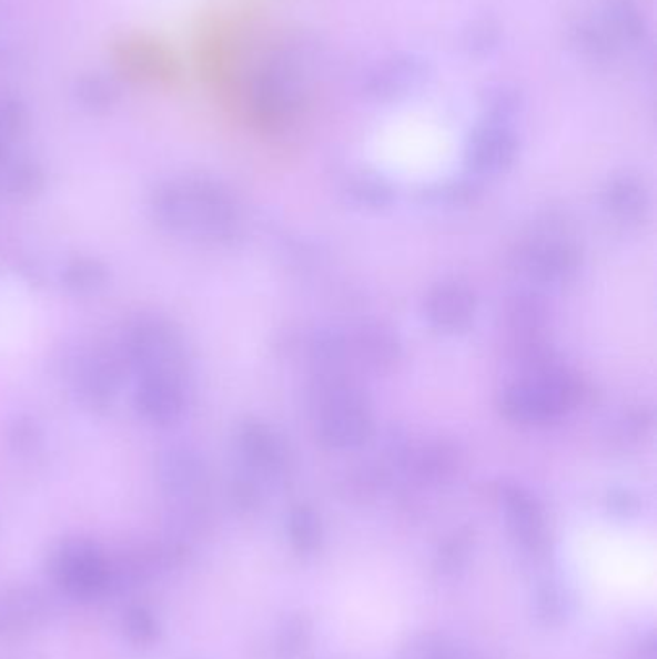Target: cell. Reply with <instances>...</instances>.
Segmentation results:
<instances>
[{"label": "cell", "mask_w": 657, "mask_h": 659, "mask_svg": "<svg viewBox=\"0 0 657 659\" xmlns=\"http://www.w3.org/2000/svg\"><path fill=\"white\" fill-rule=\"evenodd\" d=\"M120 64L138 80H162L172 72L169 54L161 47L145 41L125 43L120 52Z\"/></svg>", "instance_id": "13"}, {"label": "cell", "mask_w": 657, "mask_h": 659, "mask_svg": "<svg viewBox=\"0 0 657 659\" xmlns=\"http://www.w3.org/2000/svg\"><path fill=\"white\" fill-rule=\"evenodd\" d=\"M290 528H292L293 543L297 544V548L313 549L316 546L319 525L309 509H297L293 513Z\"/></svg>", "instance_id": "26"}, {"label": "cell", "mask_w": 657, "mask_h": 659, "mask_svg": "<svg viewBox=\"0 0 657 659\" xmlns=\"http://www.w3.org/2000/svg\"><path fill=\"white\" fill-rule=\"evenodd\" d=\"M371 434V418L355 389L334 384L324 399L321 436L330 447H355Z\"/></svg>", "instance_id": "5"}, {"label": "cell", "mask_w": 657, "mask_h": 659, "mask_svg": "<svg viewBox=\"0 0 657 659\" xmlns=\"http://www.w3.org/2000/svg\"><path fill=\"white\" fill-rule=\"evenodd\" d=\"M484 109L489 114V122L505 125L507 120L519 114V110L523 109V99L517 89L496 85L484 93Z\"/></svg>", "instance_id": "20"}, {"label": "cell", "mask_w": 657, "mask_h": 659, "mask_svg": "<svg viewBox=\"0 0 657 659\" xmlns=\"http://www.w3.org/2000/svg\"><path fill=\"white\" fill-rule=\"evenodd\" d=\"M135 407L146 423L170 426L188 409V382L183 373H153L139 376Z\"/></svg>", "instance_id": "6"}, {"label": "cell", "mask_w": 657, "mask_h": 659, "mask_svg": "<svg viewBox=\"0 0 657 659\" xmlns=\"http://www.w3.org/2000/svg\"><path fill=\"white\" fill-rule=\"evenodd\" d=\"M107 278H109V272L103 264L91 261V258L73 261L72 264H68L67 271L62 274L68 290L75 293L97 292L99 287L104 286Z\"/></svg>", "instance_id": "18"}, {"label": "cell", "mask_w": 657, "mask_h": 659, "mask_svg": "<svg viewBox=\"0 0 657 659\" xmlns=\"http://www.w3.org/2000/svg\"><path fill=\"white\" fill-rule=\"evenodd\" d=\"M570 41L578 54H583L586 59L606 60L611 57V43L607 39L606 31L599 30L594 23H577L570 31Z\"/></svg>", "instance_id": "19"}, {"label": "cell", "mask_w": 657, "mask_h": 659, "mask_svg": "<svg viewBox=\"0 0 657 659\" xmlns=\"http://www.w3.org/2000/svg\"><path fill=\"white\" fill-rule=\"evenodd\" d=\"M567 604H569V600L565 598V594L555 586H552V588L548 586L540 594V611L549 619H563V616L567 614Z\"/></svg>", "instance_id": "28"}, {"label": "cell", "mask_w": 657, "mask_h": 659, "mask_svg": "<svg viewBox=\"0 0 657 659\" xmlns=\"http://www.w3.org/2000/svg\"><path fill=\"white\" fill-rule=\"evenodd\" d=\"M517 154V140L504 124H488L478 128L468 141V166L478 174H499L512 166Z\"/></svg>", "instance_id": "8"}, {"label": "cell", "mask_w": 657, "mask_h": 659, "mask_svg": "<svg viewBox=\"0 0 657 659\" xmlns=\"http://www.w3.org/2000/svg\"><path fill=\"white\" fill-rule=\"evenodd\" d=\"M118 382L120 368L117 361L104 353H93L78 366L75 392L89 409H107L117 396Z\"/></svg>", "instance_id": "9"}, {"label": "cell", "mask_w": 657, "mask_h": 659, "mask_svg": "<svg viewBox=\"0 0 657 659\" xmlns=\"http://www.w3.org/2000/svg\"><path fill=\"white\" fill-rule=\"evenodd\" d=\"M125 359L141 374L183 373L182 339L162 318H143L133 324L124 345Z\"/></svg>", "instance_id": "3"}, {"label": "cell", "mask_w": 657, "mask_h": 659, "mask_svg": "<svg viewBox=\"0 0 657 659\" xmlns=\"http://www.w3.org/2000/svg\"><path fill=\"white\" fill-rule=\"evenodd\" d=\"M428 318L436 328L459 330L471 321L473 311H475V301L467 287L442 286L432 293L428 300Z\"/></svg>", "instance_id": "12"}, {"label": "cell", "mask_w": 657, "mask_h": 659, "mask_svg": "<svg viewBox=\"0 0 657 659\" xmlns=\"http://www.w3.org/2000/svg\"><path fill=\"white\" fill-rule=\"evenodd\" d=\"M361 349L366 355L368 363L374 366L384 365V363H392L395 355V342L394 337L386 334L384 330H373V332H366L363 334L361 339Z\"/></svg>", "instance_id": "25"}, {"label": "cell", "mask_w": 657, "mask_h": 659, "mask_svg": "<svg viewBox=\"0 0 657 659\" xmlns=\"http://www.w3.org/2000/svg\"><path fill=\"white\" fill-rule=\"evenodd\" d=\"M78 99L89 110H107L117 103L118 88L103 75H85L78 81Z\"/></svg>", "instance_id": "21"}, {"label": "cell", "mask_w": 657, "mask_h": 659, "mask_svg": "<svg viewBox=\"0 0 657 659\" xmlns=\"http://www.w3.org/2000/svg\"><path fill=\"white\" fill-rule=\"evenodd\" d=\"M161 483L174 496H191L205 480L203 463L190 447L174 446L159 457Z\"/></svg>", "instance_id": "10"}, {"label": "cell", "mask_w": 657, "mask_h": 659, "mask_svg": "<svg viewBox=\"0 0 657 659\" xmlns=\"http://www.w3.org/2000/svg\"><path fill=\"white\" fill-rule=\"evenodd\" d=\"M606 20L609 30L625 43H644L648 26L635 0H607Z\"/></svg>", "instance_id": "15"}, {"label": "cell", "mask_w": 657, "mask_h": 659, "mask_svg": "<svg viewBox=\"0 0 657 659\" xmlns=\"http://www.w3.org/2000/svg\"><path fill=\"white\" fill-rule=\"evenodd\" d=\"M26 125V109L14 97H0V143L8 145Z\"/></svg>", "instance_id": "24"}, {"label": "cell", "mask_w": 657, "mask_h": 659, "mask_svg": "<svg viewBox=\"0 0 657 659\" xmlns=\"http://www.w3.org/2000/svg\"><path fill=\"white\" fill-rule=\"evenodd\" d=\"M530 272L546 282L565 280L575 271V255L557 245H544L540 250L533 251L528 258Z\"/></svg>", "instance_id": "16"}, {"label": "cell", "mask_w": 657, "mask_h": 659, "mask_svg": "<svg viewBox=\"0 0 657 659\" xmlns=\"http://www.w3.org/2000/svg\"><path fill=\"white\" fill-rule=\"evenodd\" d=\"M237 447L251 469L269 476L277 475L284 469V447L266 426L255 423L243 425L237 434Z\"/></svg>", "instance_id": "11"}, {"label": "cell", "mask_w": 657, "mask_h": 659, "mask_svg": "<svg viewBox=\"0 0 657 659\" xmlns=\"http://www.w3.org/2000/svg\"><path fill=\"white\" fill-rule=\"evenodd\" d=\"M499 28L492 20H476L465 30L463 44L471 57L486 59L499 47Z\"/></svg>", "instance_id": "22"}, {"label": "cell", "mask_w": 657, "mask_h": 659, "mask_svg": "<svg viewBox=\"0 0 657 659\" xmlns=\"http://www.w3.org/2000/svg\"><path fill=\"white\" fill-rule=\"evenodd\" d=\"M431 72L428 60L403 52L374 64L363 78V89L374 101H397L423 88Z\"/></svg>", "instance_id": "7"}, {"label": "cell", "mask_w": 657, "mask_h": 659, "mask_svg": "<svg viewBox=\"0 0 657 659\" xmlns=\"http://www.w3.org/2000/svg\"><path fill=\"white\" fill-rule=\"evenodd\" d=\"M607 205L619 219H636L643 213V187L633 178H617L607 190Z\"/></svg>", "instance_id": "17"}, {"label": "cell", "mask_w": 657, "mask_h": 659, "mask_svg": "<svg viewBox=\"0 0 657 659\" xmlns=\"http://www.w3.org/2000/svg\"><path fill=\"white\" fill-rule=\"evenodd\" d=\"M578 384L569 374L549 365L536 368L533 378L517 382L502 396L505 415L525 425L548 423L577 403Z\"/></svg>", "instance_id": "2"}, {"label": "cell", "mask_w": 657, "mask_h": 659, "mask_svg": "<svg viewBox=\"0 0 657 659\" xmlns=\"http://www.w3.org/2000/svg\"><path fill=\"white\" fill-rule=\"evenodd\" d=\"M154 216L175 234H190L230 242L237 234L234 201L220 185L209 180H182L162 185L154 193Z\"/></svg>", "instance_id": "1"}, {"label": "cell", "mask_w": 657, "mask_h": 659, "mask_svg": "<svg viewBox=\"0 0 657 659\" xmlns=\"http://www.w3.org/2000/svg\"><path fill=\"white\" fill-rule=\"evenodd\" d=\"M505 506H507L509 519H512L517 535L520 536V540L526 546L536 548L542 538L540 509L536 507V501H533V498L520 488H507Z\"/></svg>", "instance_id": "14"}, {"label": "cell", "mask_w": 657, "mask_h": 659, "mask_svg": "<svg viewBox=\"0 0 657 659\" xmlns=\"http://www.w3.org/2000/svg\"><path fill=\"white\" fill-rule=\"evenodd\" d=\"M12 442H14L16 447L18 449H22V452H30V449H36L37 442L41 439V430H39V425H37L36 420H31V418H20L18 423L14 425V430H12Z\"/></svg>", "instance_id": "27"}, {"label": "cell", "mask_w": 657, "mask_h": 659, "mask_svg": "<svg viewBox=\"0 0 657 659\" xmlns=\"http://www.w3.org/2000/svg\"><path fill=\"white\" fill-rule=\"evenodd\" d=\"M43 185V174L31 162H18L7 172V190L16 197H30Z\"/></svg>", "instance_id": "23"}, {"label": "cell", "mask_w": 657, "mask_h": 659, "mask_svg": "<svg viewBox=\"0 0 657 659\" xmlns=\"http://www.w3.org/2000/svg\"><path fill=\"white\" fill-rule=\"evenodd\" d=\"M297 107V75L285 62L274 60L256 73L249 85V110L264 128H277L290 122Z\"/></svg>", "instance_id": "4"}]
</instances>
